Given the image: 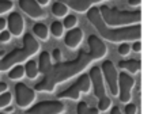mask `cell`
Masks as SVG:
<instances>
[{
    "mask_svg": "<svg viewBox=\"0 0 155 114\" xmlns=\"http://www.w3.org/2000/svg\"><path fill=\"white\" fill-rule=\"evenodd\" d=\"M86 50H82L74 60L60 61L52 64L41 82L34 86L35 91L40 93H53L59 84L72 79L76 75H80L86 68L91 65L94 61H98L107 54V46L101 37L95 34L88 35Z\"/></svg>",
    "mask_w": 155,
    "mask_h": 114,
    "instance_id": "cell-1",
    "label": "cell"
},
{
    "mask_svg": "<svg viewBox=\"0 0 155 114\" xmlns=\"http://www.w3.org/2000/svg\"><path fill=\"white\" fill-rule=\"evenodd\" d=\"M87 19L94 29L98 31L99 37L104 41H109L113 44L121 42H135L139 41L142 37V26L132 24V26H123V27H110L104 22L99 12L98 7H93L87 11Z\"/></svg>",
    "mask_w": 155,
    "mask_h": 114,
    "instance_id": "cell-2",
    "label": "cell"
},
{
    "mask_svg": "<svg viewBox=\"0 0 155 114\" xmlns=\"http://www.w3.org/2000/svg\"><path fill=\"white\" fill-rule=\"evenodd\" d=\"M38 52H40V42L34 38V35L27 33L23 35V46L11 50L10 53L4 54L0 60V72L10 71L14 65L25 63L29 58H31L34 54H37Z\"/></svg>",
    "mask_w": 155,
    "mask_h": 114,
    "instance_id": "cell-3",
    "label": "cell"
},
{
    "mask_svg": "<svg viewBox=\"0 0 155 114\" xmlns=\"http://www.w3.org/2000/svg\"><path fill=\"white\" fill-rule=\"evenodd\" d=\"M98 8L104 22L110 27L132 26V24H139L140 21H142L140 10L123 11L117 10V8H112L109 5H101Z\"/></svg>",
    "mask_w": 155,
    "mask_h": 114,
    "instance_id": "cell-4",
    "label": "cell"
},
{
    "mask_svg": "<svg viewBox=\"0 0 155 114\" xmlns=\"http://www.w3.org/2000/svg\"><path fill=\"white\" fill-rule=\"evenodd\" d=\"M91 91V80L88 73H80V76L78 77V80L74 83L71 87H68L67 90L61 91L60 94H57V99H71V101H79L80 95L83 94H88Z\"/></svg>",
    "mask_w": 155,
    "mask_h": 114,
    "instance_id": "cell-5",
    "label": "cell"
},
{
    "mask_svg": "<svg viewBox=\"0 0 155 114\" xmlns=\"http://www.w3.org/2000/svg\"><path fill=\"white\" fill-rule=\"evenodd\" d=\"M101 71H102V75H104L105 84L109 88L112 96H117L118 95V71L116 68V65L113 64V61L105 60L102 63Z\"/></svg>",
    "mask_w": 155,
    "mask_h": 114,
    "instance_id": "cell-6",
    "label": "cell"
},
{
    "mask_svg": "<svg viewBox=\"0 0 155 114\" xmlns=\"http://www.w3.org/2000/svg\"><path fill=\"white\" fill-rule=\"evenodd\" d=\"M65 105L60 99L56 101H41L26 109V114H63Z\"/></svg>",
    "mask_w": 155,
    "mask_h": 114,
    "instance_id": "cell-7",
    "label": "cell"
},
{
    "mask_svg": "<svg viewBox=\"0 0 155 114\" xmlns=\"http://www.w3.org/2000/svg\"><path fill=\"white\" fill-rule=\"evenodd\" d=\"M135 88V77L123 71L118 73V99L121 103H128L132 99V90Z\"/></svg>",
    "mask_w": 155,
    "mask_h": 114,
    "instance_id": "cell-8",
    "label": "cell"
},
{
    "mask_svg": "<svg viewBox=\"0 0 155 114\" xmlns=\"http://www.w3.org/2000/svg\"><path fill=\"white\" fill-rule=\"evenodd\" d=\"M35 90L27 87L25 83L15 84V102L21 109H29L35 101Z\"/></svg>",
    "mask_w": 155,
    "mask_h": 114,
    "instance_id": "cell-9",
    "label": "cell"
},
{
    "mask_svg": "<svg viewBox=\"0 0 155 114\" xmlns=\"http://www.w3.org/2000/svg\"><path fill=\"white\" fill-rule=\"evenodd\" d=\"M88 76L91 80V87H93L94 95L98 99L105 98L106 95V84L104 80V75L99 67H91V69L88 71Z\"/></svg>",
    "mask_w": 155,
    "mask_h": 114,
    "instance_id": "cell-10",
    "label": "cell"
},
{
    "mask_svg": "<svg viewBox=\"0 0 155 114\" xmlns=\"http://www.w3.org/2000/svg\"><path fill=\"white\" fill-rule=\"evenodd\" d=\"M19 7L34 21H41L46 18V11L38 4L37 0H19Z\"/></svg>",
    "mask_w": 155,
    "mask_h": 114,
    "instance_id": "cell-11",
    "label": "cell"
},
{
    "mask_svg": "<svg viewBox=\"0 0 155 114\" xmlns=\"http://www.w3.org/2000/svg\"><path fill=\"white\" fill-rule=\"evenodd\" d=\"M56 2H61L67 5L70 10H74L75 12H87L90 8L95 7L97 4L105 2V0H56Z\"/></svg>",
    "mask_w": 155,
    "mask_h": 114,
    "instance_id": "cell-12",
    "label": "cell"
},
{
    "mask_svg": "<svg viewBox=\"0 0 155 114\" xmlns=\"http://www.w3.org/2000/svg\"><path fill=\"white\" fill-rule=\"evenodd\" d=\"M7 27L8 31L11 33V35H15V37H21L23 34L25 30V21L23 16L19 12H11L8 15L7 19Z\"/></svg>",
    "mask_w": 155,
    "mask_h": 114,
    "instance_id": "cell-13",
    "label": "cell"
},
{
    "mask_svg": "<svg viewBox=\"0 0 155 114\" xmlns=\"http://www.w3.org/2000/svg\"><path fill=\"white\" fill-rule=\"evenodd\" d=\"M83 38H84V33L80 27H75V29H71L65 33L64 35V44L67 48L75 50L78 49L83 42Z\"/></svg>",
    "mask_w": 155,
    "mask_h": 114,
    "instance_id": "cell-14",
    "label": "cell"
},
{
    "mask_svg": "<svg viewBox=\"0 0 155 114\" xmlns=\"http://www.w3.org/2000/svg\"><path fill=\"white\" fill-rule=\"evenodd\" d=\"M117 67L120 69H123V71L128 72V73L131 75H136L140 72V69H142V63H140V60H135V58H128V60H121L118 61Z\"/></svg>",
    "mask_w": 155,
    "mask_h": 114,
    "instance_id": "cell-15",
    "label": "cell"
},
{
    "mask_svg": "<svg viewBox=\"0 0 155 114\" xmlns=\"http://www.w3.org/2000/svg\"><path fill=\"white\" fill-rule=\"evenodd\" d=\"M38 71L40 73H46L48 69L52 67V56L49 52H42L40 53V57H38Z\"/></svg>",
    "mask_w": 155,
    "mask_h": 114,
    "instance_id": "cell-16",
    "label": "cell"
},
{
    "mask_svg": "<svg viewBox=\"0 0 155 114\" xmlns=\"http://www.w3.org/2000/svg\"><path fill=\"white\" fill-rule=\"evenodd\" d=\"M33 33H34L35 37H38L40 40H42V41H48L49 40V34H51L48 26L44 24V23H41V22H38V23H35L34 26H33Z\"/></svg>",
    "mask_w": 155,
    "mask_h": 114,
    "instance_id": "cell-17",
    "label": "cell"
},
{
    "mask_svg": "<svg viewBox=\"0 0 155 114\" xmlns=\"http://www.w3.org/2000/svg\"><path fill=\"white\" fill-rule=\"evenodd\" d=\"M25 75H26L29 79H35V77L40 75L37 61H34V60L26 61V64H25Z\"/></svg>",
    "mask_w": 155,
    "mask_h": 114,
    "instance_id": "cell-18",
    "label": "cell"
},
{
    "mask_svg": "<svg viewBox=\"0 0 155 114\" xmlns=\"http://www.w3.org/2000/svg\"><path fill=\"white\" fill-rule=\"evenodd\" d=\"M51 10H52V14H53L56 18H65V16L68 15L70 8L61 2H54L53 4H52Z\"/></svg>",
    "mask_w": 155,
    "mask_h": 114,
    "instance_id": "cell-19",
    "label": "cell"
},
{
    "mask_svg": "<svg viewBox=\"0 0 155 114\" xmlns=\"http://www.w3.org/2000/svg\"><path fill=\"white\" fill-rule=\"evenodd\" d=\"M25 76V67L22 64H18V65H14L12 68L8 72V77L11 80H21L22 77Z\"/></svg>",
    "mask_w": 155,
    "mask_h": 114,
    "instance_id": "cell-20",
    "label": "cell"
},
{
    "mask_svg": "<svg viewBox=\"0 0 155 114\" xmlns=\"http://www.w3.org/2000/svg\"><path fill=\"white\" fill-rule=\"evenodd\" d=\"M49 31L53 35L54 38H61L64 35V26H63V22L60 21H54L52 22L51 27H49Z\"/></svg>",
    "mask_w": 155,
    "mask_h": 114,
    "instance_id": "cell-21",
    "label": "cell"
},
{
    "mask_svg": "<svg viewBox=\"0 0 155 114\" xmlns=\"http://www.w3.org/2000/svg\"><path fill=\"white\" fill-rule=\"evenodd\" d=\"M98 107H90L86 102H79L76 106V114H99Z\"/></svg>",
    "mask_w": 155,
    "mask_h": 114,
    "instance_id": "cell-22",
    "label": "cell"
},
{
    "mask_svg": "<svg viewBox=\"0 0 155 114\" xmlns=\"http://www.w3.org/2000/svg\"><path fill=\"white\" fill-rule=\"evenodd\" d=\"M63 26H64V29H75L78 26V18L75 15H72V14H68L67 16L64 18V22H63Z\"/></svg>",
    "mask_w": 155,
    "mask_h": 114,
    "instance_id": "cell-23",
    "label": "cell"
},
{
    "mask_svg": "<svg viewBox=\"0 0 155 114\" xmlns=\"http://www.w3.org/2000/svg\"><path fill=\"white\" fill-rule=\"evenodd\" d=\"M97 107H98L99 112H107V110H110V107H112V99H110L109 96L98 99V106Z\"/></svg>",
    "mask_w": 155,
    "mask_h": 114,
    "instance_id": "cell-24",
    "label": "cell"
},
{
    "mask_svg": "<svg viewBox=\"0 0 155 114\" xmlns=\"http://www.w3.org/2000/svg\"><path fill=\"white\" fill-rule=\"evenodd\" d=\"M11 101H12V95H11V93L5 91V93L0 94V109H4V107L10 106Z\"/></svg>",
    "mask_w": 155,
    "mask_h": 114,
    "instance_id": "cell-25",
    "label": "cell"
},
{
    "mask_svg": "<svg viewBox=\"0 0 155 114\" xmlns=\"http://www.w3.org/2000/svg\"><path fill=\"white\" fill-rule=\"evenodd\" d=\"M131 45H129V42H121L120 45H118V48H117V52H118V54L120 56H128L129 53H131Z\"/></svg>",
    "mask_w": 155,
    "mask_h": 114,
    "instance_id": "cell-26",
    "label": "cell"
},
{
    "mask_svg": "<svg viewBox=\"0 0 155 114\" xmlns=\"http://www.w3.org/2000/svg\"><path fill=\"white\" fill-rule=\"evenodd\" d=\"M14 3L12 0H0V14L8 12L10 10H12Z\"/></svg>",
    "mask_w": 155,
    "mask_h": 114,
    "instance_id": "cell-27",
    "label": "cell"
},
{
    "mask_svg": "<svg viewBox=\"0 0 155 114\" xmlns=\"http://www.w3.org/2000/svg\"><path fill=\"white\" fill-rule=\"evenodd\" d=\"M124 114H137V106L132 102H128L125 103V107H124Z\"/></svg>",
    "mask_w": 155,
    "mask_h": 114,
    "instance_id": "cell-28",
    "label": "cell"
},
{
    "mask_svg": "<svg viewBox=\"0 0 155 114\" xmlns=\"http://www.w3.org/2000/svg\"><path fill=\"white\" fill-rule=\"evenodd\" d=\"M11 33L8 31V30H3V31H0V42H8V41L11 40Z\"/></svg>",
    "mask_w": 155,
    "mask_h": 114,
    "instance_id": "cell-29",
    "label": "cell"
},
{
    "mask_svg": "<svg viewBox=\"0 0 155 114\" xmlns=\"http://www.w3.org/2000/svg\"><path fill=\"white\" fill-rule=\"evenodd\" d=\"M52 58H53V61H56V63H60L61 61V50H60L59 48L53 49V52L51 53Z\"/></svg>",
    "mask_w": 155,
    "mask_h": 114,
    "instance_id": "cell-30",
    "label": "cell"
},
{
    "mask_svg": "<svg viewBox=\"0 0 155 114\" xmlns=\"http://www.w3.org/2000/svg\"><path fill=\"white\" fill-rule=\"evenodd\" d=\"M131 49L135 52V53H140L142 52V41H135L134 44L131 45Z\"/></svg>",
    "mask_w": 155,
    "mask_h": 114,
    "instance_id": "cell-31",
    "label": "cell"
},
{
    "mask_svg": "<svg viewBox=\"0 0 155 114\" xmlns=\"http://www.w3.org/2000/svg\"><path fill=\"white\" fill-rule=\"evenodd\" d=\"M110 114H124V113L121 112V109L118 106H113L110 107Z\"/></svg>",
    "mask_w": 155,
    "mask_h": 114,
    "instance_id": "cell-32",
    "label": "cell"
},
{
    "mask_svg": "<svg viewBox=\"0 0 155 114\" xmlns=\"http://www.w3.org/2000/svg\"><path fill=\"white\" fill-rule=\"evenodd\" d=\"M128 4L132 7H139L142 4V0H128Z\"/></svg>",
    "mask_w": 155,
    "mask_h": 114,
    "instance_id": "cell-33",
    "label": "cell"
},
{
    "mask_svg": "<svg viewBox=\"0 0 155 114\" xmlns=\"http://www.w3.org/2000/svg\"><path fill=\"white\" fill-rule=\"evenodd\" d=\"M5 27H7V19L0 18V31H3Z\"/></svg>",
    "mask_w": 155,
    "mask_h": 114,
    "instance_id": "cell-34",
    "label": "cell"
},
{
    "mask_svg": "<svg viewBox=\"0 0 155 114\" xmlns=\"http://www.w3.org/2000/svg\"><path fill=\"white\" fill-rule=\"evenodd\" d=\"M8 90V86H7V83H4V82H0V94H3V93H5V91Z\"/></svg>",
    "mask_w": 155,
    "mask_h": 114,
    "instance_id": "cell-35",
    "label": "cell"
},
{
    "mask_svg": "<svg viewBox=\"0 0 155 114\" xmlns=\"http://www.w3.org/2000/svg\"><path fill=\"white\" fill-rule=\"evenodd\" d=\"M49 2H51V0H37V3L41 5V7H44V5H48Z\"/></svg>",
    "mask_w": 155,
    "mask_h": 114,
    "instance_id": "cell-36",
    "label": "cell"
},
{
    "mask_svg": "<svg viewBox=\"0 0 155 114\" xmlns=\"http://www.w3.org/2000/svg\"><path fill=\"white\" fill-rule=\"evenodd\" d=\"M4 110H5V113H7V114H10V113H12V112H14V107L10 105V106L4 107Z\"/></svg>",
    "mask_w": 155,
    "mask_h": 114,
    "instance_id": "cell-37",
    "label": "cell"
},
{
    "mask_svg": "<svg viewBox=\"0 0 155 114\" xmlns=\"http://www.w3.org/2000/svg\"><path fill=\"white\" fill-rule=\"evenodd\" d=\"M3 56H4V52H0V60L3 58Z\"/></svg>",
    "mask_w": 155,
    "mask_h": 114,
    "instance_id": "cell-38",
    "label": "cell"
},
{
    "mask_svg": "<svg viewBox=\"0 0 155 114\" xmlns=\"http://www.w3.org/2000/svg\"><path fill=\"white\" fill-rule=\"evenodd\" d=\"M0 114H7V113H0Z\"/></svg>",
    "mask_w": 155,
    "mask_h": 114,
    "instance_id": "cell-39",
    "label": "cell"
},
{
    "mask_svg": "<svg viewBox=\"0 0 155 114\" xmlns=\"http://www.w3.org/2000/svg\"><path fill=\"white\" fill-rule=\"evenodd\" d=\"M137 114H139V113H137Z\"/></svg>",
    "mask_w": 155,
    "mask_h": 114,
    "instance_id": "cell-40",
    "label": "cell"
}]
</instances>
